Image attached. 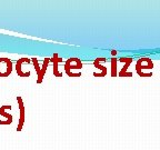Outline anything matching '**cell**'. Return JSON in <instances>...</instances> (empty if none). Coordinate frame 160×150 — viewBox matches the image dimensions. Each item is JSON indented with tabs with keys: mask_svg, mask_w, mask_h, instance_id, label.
I'll return each instance as SVG.
<instances>
[{
	"mask_svg": "<svg viewBox=\"0 0 160 150\" xmlns=\"http://www.w3.org/2000/svg\"><path fill=\"white\" fill-rule=\"evenodd\" d=\"M82 67L83 63L81 61V59L72 57L65 61L63 71H65V73L69 78H80L82 76V72H81Z\"/></svg>",
	"mask_w": 160,
	"mask_h": 150,
	"instance_id": "cell-1",
	"label": "cell"
},
{
	"mask_svg": "<svg viewBox=\"0 0 160 150\" xmlns=\"http://www.w3.org/2000/svg\"><path fill=\"white\" fill-rule=\"evenodd\" d=\"M153 61L150 58H140L136 63V72L141 78H150L153 76Z\"/></svg>",
	"mask_w": 160,
	"mask_h": 150,
	"instance_id": "cell-2",
	"label": "cell"
},
{
	"mask_svg": "<svg viewBox=\"0 0 160 150\" xmlns=\"http://www.w3.org/2000/svg\"><path fill=\"white\" fill-rule=\"evenodd\" d=\"M32 65L31 62V59L27 57L20 58L19 60H17V62L15 65L13 69L16 70V72L19 77L21 78H29L31 76V70L29 69L30 66Z\"/></svg>",
	"mask_w": 160,
	"mask_h": 150,
	"instance_id": "cell-3",
	"label": "cell"
},
{
	"mask_svg": "<svg viewBox=\"0 0 160 150\" xmlns=\"http://www.w3.org/2000/svg\"><path fill=\"white\" fill-rule=\"evenodd\" d=\"M31 62L36 69V75H37V83H41L43 81V78L47 72V69L50 65V58H45L42 61V66L40 67L39 60L37 58H31Z\"/></svg>",
	"mask_w": 160,
	"mask_h": 150,
	"instance_id": "cell-4",
	"label": "cell"
},
{
	"mask_svg": "<svg viewBox=\"0 0 160 150\" xmlns=\"http://www.w3.org/2000/svg\"><path fill=\"white\" fill-rule=\"evenodd\" d=\"M50 63H52V73L55 77L61 78L63 75V65L65 62L62 61V58L60 57L58 53H53L52 57L50 58Z\"/></svg>",
	"mask_w": 160,
	"mask_h": 150,
	"instance_id": "cell-5",
	"label": "cell"
},
{
	"mask_svg": "<svg viewBox=\"0 0 160 150\" xmlns=\"http://www.w3.org/2000/svg\"><path fill=\"white\" fill-rule=\"evenodd\" d=\"M13 71V63L9 58H0V78L9 77Z\"/></svg>",
	"mask_w": 160,
	"mask_h": 150,
	"instance_id": "cell-6",
	"label": "cell"
},
{
	"mask_svg": "<svg viewBox=\"0 0 160 150\" xmlns=\"http://www.w3.org/2000/svg\"><path fill=\"white\" fill-rule=\"evenodd\" d=\"M107 61L105 57H98L95 59L93 61V67L96 69H98V72H93V76L96 78H103L107 76L108 73V69L107 67L105 66V62Z\"/></svg>",
	"mask_w": 160,
	"mask_h": 150,
	"instance_id": "cell-7",
	"label": "cell"
},
{
	"mask_svg": "<svg viewBox=\"0 0 160 150\" xmlns=\"http://www.w3.org/2000/svg\"><path fill=\"white\" fill-rule=\"evenodd\" d=\"M118 61L122 63V68H121V70H120L119 72H118V77H120V78H130V77H132L133 73L131 72V71H129V70H128L129 66L131 65V63H132V61H133L132 58L122 57V58H120Z\"/></svg>",
	"mask_w": 160,
	"mask_h": 150,
	"instance_id": "cell-8",
	"label": "cell"
},
{
	"mask_svg": "<svg viewBox=\"0 0 160 150\" xmlns=\"http://www.w3.org/2000/svg\"><path fill=\"white\" fill-rule=\"evenodd\" d=\"M17 102H18V108H19V120H18V126H17V131L20 132L22 130L23 126L26 122V108L23 105V100L21 96H17Z\"/></svg>",
	"mask_w": 160,
	"mask_h": 150,
	"instance_id": "cell-9",
	"label": "cell"
},
{
	"mask_svg": "<svg viewBox=\"0 0 160 150\" xmlns=\"http://www.w3.org/2000/svg\"><path fill=\"white\" fill-rule=\"evenodd\" d=\"M11 109H12L11 105H2L1 107H0V116H2V117L6 118L3 121H0V125L1 126H8V125H11V123H12L13 117L11 113L8 112V111Z\"/></svg>",
	"mask_w": 160,
	"mask_h": 150,
	"instance_id": "cell-10",
	"label": "cell"
},
{
	"mask_svg": "<svg viewBox=\"0 0 160 150\" xmlns=\"http://www.w3.org/2000/svg\"><path fill=\"white\" fill-rule=\"evenodd\" d=\"M111 69H110V75L111 77H118V70H117V65H118V59H116L115 57L111 58Z\"/></svg>",
	"mask_w": 160,
	"mask_h": 150,
	"instance_id": "cell-11",
	"label": "cell"
},
{
	"mask_svg": "<svg viewBox=\"0 0 160 150\" xmlns=\"http://www.w3.org/2000/svg\"><path fill=\"white\" fill-rule=\"evenodd\" d=\"M111 53H112V56H117L118 51H117V50H112V52H111Z\"/></svg>",
	"mask_w": 160,
	"mask_h": 150,
	"instance_id": "cell-12",
	"label": "cell"
}]
</instances>
